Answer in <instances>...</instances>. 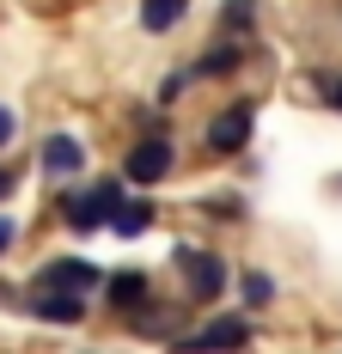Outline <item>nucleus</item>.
Returning a JSON list of instances; mask_svg holds the SVG:
<instances>
[{
    "label": "nucleus",
    "mask_w": 342,
    "mask_h": 354,
    "mask_svg": "<svg viewBox=\"0 0 342 354\" xmlns=\"http://www.w3.org/2000/svg\"><path fill=\"white\" fill-rule=\"evenodd\" d=\"M257 19V0H226V25L239 31V25H251Z\"/></svg>",
    "instance_id": "15"
},
{
    "label": "nucleus",
    "mask_w": 342,
    "mask_h": 354,
    "mask_svg": "<svg viewBox=\"0 0 342 354\" xmlns=\"http://www.w3.org/2000/svg\"><path fill=\"white\" fill-rule=\"evenodd\" d=\"M239 293H244V299H251V306H263V299H269V293H275V281H269V275H257V269H251V275H244V281H239Z\"/></svg>",
    "instance_id": "13"
},
{
    "label": "nucleus",
    "mask_w": 342,
    "mask_h": 354,
    "mask_svg": "<svg viewBox=\"0 0 342 354\" xmlns=\"http://www.w3.org/2000/svg\"><path fill=\"white\" fill-rule=\"evenodd\" d=\"M312 80H318L324 104H330V110H342V73H312Z\"/></svg>",
    "instance_id": "14"
},
{
    "label": "nucleus",
    "mask_w": 342,
    "mask_h": 354,
    "mask_svg": "<svg viewBox=\"0 0 342 354\" xmlns=\"http://www.w3.org/2000/svg\"><path fill=\"white\" fill-rule=\"evenodd\" d=\"M183 342H190V348H196V342H251V324L244 318H214V324H202V330H190Z\"/></svg>",
    "instance_id": "11"
},
{
    "label": "nucleus",
    "mask_w": 342,
    "mask_h": 354,
    "mask_svg": "<svg viewBox=\"0 0 342 354\" xmlns=\"http://www.w3.org/2000/svg\"><path fill=\"white\" fill-rule=\"evenodd\" d=\"M208 214H214V220H239L244 202H239V196H214V202H208Z\"/></svg>",
    "instance_id": "16"
},
{
    "label": "nucleus",
    "mask_w": 342,
    "mask_h": 354,
    "mask_svg": "<svg viewBox=\"0 0 342 354\" xmlns=\"http://www.w3.org/2000/svg\"><path fill=\"white\" fill-rule=\"evenodd\" d=\"M6 189H12V177H6V171H0V196H6Z\"/></svg>",
    "instance_id": "19"
},
{
    "label": "nucleus",
    "mask_w": 342,
    "mask_h": 354,
    "mask_svg": "<svg viewBox=\"0 0 342 354\" xmlns=\"http://www.w3.org/2000/svg\"><path fill=\"white\" fill-rule=\"evenodd\" d=\"M183 12H190V0H141V31L165 37V31H177Z\"/></svg>",
    "instance_id": "9"
},
{
    "label": "nucleus",
    "mask_w": 342,
    "mask_h": 354,
    "mask_svg": "<svg viewBox=\"0 0 342 354\" xmlns=\"http://www.w3.org/2000/svg\"><path fill=\"white\" fill-rule=\"evenodd\" d=\"M12 239H19V226H12V220H0V250L12 245Z\"/></svg>",
    "instance_id": "18"
},
{
    "label": "nucleus",
    "mask_w": 342,
    "mask_h": 354,
    "mask_svg": "<svg viewBox=\"0 0 342 354\" xmlns=\"http://www.w3.org/2000/svg\"><path fill=\"white\" fill-rule=\"evenodd\" d=\"M153 220H159V208H153V202H116V214H110V232H123V239H141Z\"/></svg>",
    "instance_id": "10"
},
{
    "label": "nucleus",
    "mask_w": 342,
    "mask_h": 354,
    "mask_svg": "<svg viewBox=\"0 0 342 354\" xmlns=\"http://www.w3.org/2000/svg\"><path fill=\"white\" fill-rule=\"evenodd\" d=\"M37 287H68V293H92V287H98V269H92V263H80V257H62V263H49V269L37 275Z\"/></svg>",
    "instance_id": "7"
},
{
    "label": "nucleus",
    "mask_w": 342,
    "mask_h": 354,
    "mask_svg": "<svg viewBox=\"0 0 342 354\" xmlns=\"http://www.w3.org/2000/svg\"><path fill=\"white\" fill-rule=\"evenodd\" d=\"M43 171H49V177L86 171V147L73 141V135H49V141H43Z\"/></svg>",
    "instance_id": "8"
},
{
    "label": "nucleus",
    "mask_w": 342,
    "mask_h": 354,
    "mask_svg": "<svg viewBox=\"0 0 342 354\" xmlns=\"http://www.w3.org/2000/svg\"><path fill=\"white\" fill-rule=\"evenodd\" d=\"M31 312L43 324H80L86 318V293H68V287H43L31 299Z\"/></svg>",
    "instance_id": "5"
},
{
    "label": "nucleus",
    "mask_w": 342,
    "mask_h": 354,
    "mask_svg": "<svg viewBox=\"0 0 342 354\" xmlns=\"http://www.w3.org/2000/svg\"><path fill=\"white\" fill-rule=\"evenodd\" d=\"M171 171V141L165 135H147V141L129 147V159H123V177L129 183H159Z\"/></svg>",
    "instance_id": "3"
},
{
    "label": "nucleus",
    "mask_w": 342,
    "mask_h": 354,
    "mask_svg": "<svg viewBox=\"0 0 342 354\" xmlns=\"http://www.w3.org/2000/svg\"><path fill=\"white\" fill-rule=\"evenodd\" d=\"M171 263H177V275L190 287V299H214V293L226 287V263H220L214 250H202V245H177Z\"/></svg>",
    "instance_id": "1"
},
{
    "label": "nucleus",
    "mask_w": 342,
    "mask_h": 354,
    "mask_svg": "<svg viewBox=\"0 0 342 354\" xmlns=\"http://www.w3.org/2000/svg\"><path fill=\"white\" fill-rule=\"evenodd\" d=\"M12 129H19V116H12V110H6V104H0V147H6V141H12Z\"/></svg>",
    "instance_id": "17"
},
{
    "label": "nucleus",
    "mask_w": 342,
    "mask_h": 354,
    "mask_svg": "<svg viewBox=\"0 0 342 354\" xmlns=\"http://www.w3.org/2000/svg\"><path fill=\"white\" fill-rule=\"evenodd\" d=\"M104 299L116 306V312H141V306H153V287L141 269H123V275H110L104 281Z\"/></svg>",
    "instance_id": "6"
},
{
    "label": "nucleus",
    "mask_w": 342,
    "mask_h": 354,
    "mask_svg": "<svg viewBox=\"0 0 342 354\" xmlns=\"http://www.w3.org/2000/svg\"><path fill=\"white\" fill-rule=\"evenodd\" d=\"M116 202H123V189H116V183H92V189H80V196L62 202V220H68L73 232H98V226H110Z\"/></svg>",
    "instance_id": "2"
},
{
    "label": "nucleus",
    "mask_w": 342,
    "mask_h": 354,
    "mask_svg": "<svg viewBox=\"0 0 342 354\" xmlns=\"http://www.w3.org/2000/svg\"><path fill=\"white\" fill-rule=\"evenodd\" d=\"M239 62H244V49H239V43H220V49H208L202 62H196V73H233Z\"/></svg>",
    "instance_id": "12"
},
{
    "label": "nucleus",
    "mask_w": 342,
    "mask_h": 354,
    "mask_svg": "<svg viewBox=\"0 0 342 354\" xmlns=\"http://www.w3.org/2000/svg\"><path fill=\"white\" fill-rule=\"evenodd\" d=\"M251 129H257V104H226L208 122V147H214V153H239V147L251 141Z\"/></svg>",
    "instance_id": "4"
}]
</instances>
